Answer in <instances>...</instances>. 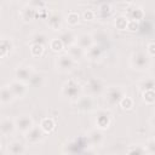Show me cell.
<instances>
[{
  "instance_id": "83f0119b",
  "label": "cell",
  "mask_w": 155,
  "mask_h": 155,
  "mask_svg": "<svg viewBox=\"0 0 155 155\" xmlns=\"http://www.w3.org/2000/svg\"><path fill=\"white\" fill-rule=\"evenodd\" d=\"M44 82H45V76H44V74L34 71L28 84H30V85L34 86V87H41V86L44 85Z\"/></svg>"
},
{
  "instance_id": "f6af8a7d",
  "label": "cell",
  "mask_w": 155,
  "mask_h": 155,
  "mask_svg": "<svg viewBox=\"0 0 155 155\" xmlns=\"http://www.w3.org/2000/svg\"><path fill=\"white\" fill-rule=\"evenodd\" d=\"M0 149H1V140H0Z\"/></svg>"
},
{
  "instance_id": "8992f818",
  "label": "cell",
  "mask_w": 155,
  "mask_h": 155,
  "mask_svg": "<svg viewBox=\"0 0 155 155\" xmlns=\"http://www.w3.org/2000/svg\"><path fill=\"white\" fill-rule=\"evenodd\" d=\"M75 103H76L78 110H79V111H84V113H86V111H92V110H94L96 107H97L96 98L92 97V96H88V94H85V96L81 94V96L75 101Z\"/></svg>"
},
{
  "instance_id": "ab89813d",
  "label": "cell",
  "mask_w": 155,
  "mask_h": 155,
  "mask_svg": "<svg viewBox=\"0 0 155 155\" xmlns=\"http://www.w3.org/2000/svg\"><path fill=\"white\" fill-rule=\"evenodd\" d=\"M50 16L48 13V10L46 7L44 8H38L36 10V13H35V18H40V19H47Z\"/></svg>"
},
{
  "instance_id": "3957f363",
  "label": "cell",
  "mask_w": 155,
  "mask_h": 155,
  "mask_svg": "<svg viewBox=\"0 0 155 155\" xmlns=\"http://www.w3.org/2000/svg\"><path fill=\"white\" fill-rule=\"evenodd\" d=\"M62 94L70 101H76L82 94V87L76 80L69 79L62 86Z\"/></svg>"
},
{
  "instance_id": "74e56055",
  "label": "cell",
  "mask_w": 155,
  "mask_h": 155,
  "mask_svg": "<svg viewBox=\"0 0 155 155\" xmlns=\"http://www.w3.org/2000/svg\"><path fill=\"white\" fill-rule=\"evenodd\" d=\"M28 5H30L31 7H34L35 10L38 8H44L47 5L46 0H28Z\"/></svg>"
},
{
  "instance_id": "f1b7e54d",
  "label": "cell",
  "mask_w": 155,
  "mask_h": 155,
  "mask_svg": "<svg viewBox=\"0 0 155 155\" xmlns=\"http://www.w3.org/2000/svg\"><path fill=\"white\" fill-rule=\"evenodd\" d=\"M142 99L145 104L148 105H153L155 103V92L154 90H147L142 92Z\"/></svg>"
},
{
  "instance_id": "d6986e66",
  "label": "cell",
  "mask_w": 155,
  "mask_h": 155,
  "mask_svg": "<svg viewBox=\"0 0 155 155\" xmlns=\"http://www.w3.org/2000/svg\"><path fill=\"white\" fill-rule=\"evenodd\" d=\"M35 13H36V10L34 7H31L30 5H25L23 6V8L21 10V18L23 22L25 23H30L35 19Z\"/></svg>"
},
{
  "instance_id": "9c48e42d",
  "label": "cell",
  "mask_w": 155,
  "mask_h": 155,
  "mask_svg": "<svg viewBox=\"0 0 155 155\" xmlns=\"http://www.w3.org/2000/svg\"><path fill=\"white\" fill-rule=\"evenodd\" d=\"M16 130H18L22 133H25L34 126V120L29 114H21L15 119Z\"/></svg>"
},
{
  "instance_id": "52a82bcc",
  "label": "cell",
  "mask_w": 155,
  "mask_h": 155,
  "mask_svg": "<svg viewBox=\"0 0 155 155\" xmlns=\"http://www.w3.org/2000/svg\"><path fill=\"white\" fill-rule=\"evenodd\" d=\"M111 125V113L105 109H99L96 113V127L104 131Z\"/></svg>"
},
{
  "instance_id": "7bdbcfd3",
  "label": "cell",
  "mask_w": 155,
  "mask_h": 155,
  "mask_svg": "<svg viewBox=\"0 0 155 155\" xmlns=\"http://www.w3.org/2000/svg\"><path fill=\"white\" fill-rule=\"evenodd\" d=\"M124 1H125L126 4H132V2H133V0H124Z\"/></svg>"
},
{
  "instance_id": "2e32d148",
  "label": "cell",
  "mask_w": 155,
  "mask_h": 155,
  "mask_svg": "<svg viewBox=\"0 0 155 155\" xmlns=\"http://www.w3.org/2000/svg\"><path fill=\"white\" fill-rule=\"evenodd\" d=\"M75 44H76L78 46H80L82 50L86 51L91 45L94 44V41H93V38H92V34L82 33V34H80L79 36H76V41H75Z\"/></svg>"
},
{
  "instance_id": "4fadbf2b",
  "label": "cell",
  "mask_w": 155,
  "mask_h": 155,
  "mask_svg": "<svg viewBox=\"0 0 155 155\" xmlns=\"http://www.w3.org/2000/svg\"><path fill=\"white\" fill-rule=\"evenodd\" d=\"M103 53H104V50L101 45L98 44H93L91 45L86 51H85V56L88 61L91 62H97L99 61L102 57H103Z\"/></svg>"
},
{
  "instance_id": "7a4b0ae2",
  "label": "cell",
  "mask_w": 155,
  "mask_h": 155,
  "mask_svg": "<svg viewBox=\"0 0 155 155\" xmlns=\"http://www.w3.org/2000/svg\"><path fill=\"white\" fill-rule=\"evenodd\" d=\"M130 65L138 71H144L150 68V57L144 52H133L130 58Z\"/></svg>"
},
{
  "instance_id": "836d02e7",
  "label": "cell",
  "mask_w": 155,
  "mask_h": 155,
  "mask_svg": "<svg viewBox=\"0 0 155 155\" xmlns=\"http://www.w3.org/2000/svg\"><path fill=\"white\" fill-rule=\"evenodd\" d=\"M92 38H93L94 44H98V45H101V46H102L103 42L108 41V35H107V33H105V31H102V30L96 31V33L92 35Z\"/></svg>"
},
{
  "instance_id": "7c38bea8",
  "label": "cell",
  "mask_w": 155,
  "mask_h": 155,
  "mask_svg": "<svg viewBox=\"0 0 155 155\" xmlns=\"http://www.w3.org/2000/svg\"><path fill=\"white\" fill-rule=\"evenodd\" d=\"M12 94L15 98H23L25 94H27V91H28V87H27V84L25 82H22L19 80H13L10 82L8 85Z\"/></svg>"
},
{
  "instance_id": "30bf717a",
  "label": "cell",
  "mask_w": 155,
  "mask_h": 155,
  "mask_svg": "<svg viewBox=\"0 0 155 155\" xmlns=\"http://www.w3.org/2000/svg\"><path fill=\"white\" fill-rule=\"evenodd\" d=\"M87 139H88V143L91 147H101L104 142V134H103V131L99 130L98 127H94L92 130H90L86 134Z\"/></svg>"
},
{
  "instance_id": "4dcf8cb0",
  "label": "cell",
  "mask_w": 155,
  "mask_h": 155,
  "mask_svg": "<svg viewBox=\"0 0 155 155\" xmlns=\"http://www.w3.org/2000/svg\"><path fill=\"white\" fill-rule=\"evenodd\" d=\"M65 22L68 23V25L74 27L80 22V15L78 12H75V11H70L65 17Z\"/></svg>"
},
{
  "instance_id": "b9f144b4",
  "label": "cell",
  "mask_w": 155,
  "mask_h": 155,
  "mask_svg": "<svg viewBox=\"0 0 155 155\" xmlns=\"http://www.w3.org/2000/svg\"><path fill=\"white\" fill-rule=\"evenodd\" d=\"M145 51H147V54H148L150 58H153V57L155 56V42H154V41H149V42L147 44Z\"/></svg>"
},
{
  "instance_id": "ba28073f",
  "label": "cell",
  "mask_w": 155,
  "mask_h": 155,
  "mask_svg": "<svg viewBox=\"0 0 155 155\" xmlns=\"http://www.w3.org/2000/svg\"><path fill=\"white\" fill-rule=\"evenodd\" d=\"M24 138L27 140V143L29 144H38V143H41L44 139H45V132L41 130L40 126H33L29 131H27L24 133Z\"/></svg>"
},
{
  "instance_id": "d6a6232c",
  "label": "cell",
  "mask_w": 155,
  "mask_h": 155,
  "mask_svg": "<svg viewBox=\"0 0 155 155\" xmlns=\"http://www.w3.org/2000/svg\"><path fill=\"white\" fill-rule=\"evenodd\" d=\"M30 54L33 57H41L44 54V51H45V46L44 45H40V44H30Z\"/></svg>"
},
{
  "instance_id": "603a6c76",
  "label": "cell",
  "mask_w": 155,
  "mask_h": 155,
  "mask_svg": "<svg viewBox=\"0 0 155 155\" xmlns=\"http://www.w3.org/2000/svg\"><path fill=\"white\" fill-rule=\"evenodd\" d=\"M7 153L12 155H21L25 153V147L19 142V140H13L8 144L7 147Z\"/></svg>"
},
{
  "instance_id": "4316f807",
  "label": "cell",
  "mask_w": 155,
  "mask_h": 155,
  "mask_svg": "<svg viewBox=\"0 0 155 155\" xmlns=\"http://www.w3.org/2000/svg\"><path fill=\"white\" fill-rule=\"evenodd\" d=\"M154 87H155V80L151 76L145 78V79H143L138 82V88H139L140 92L147 91V90H154Z\"/></svg>"
},
{
  "instance_id": "1f68e13d",
  "label": "cell",
  "mask_w": 155,
  "mask_h": 155,
  "mask_svg": "<svg viewBox=\"0 0 155 155\" xmlns=\"http://www.w3.org/2000/svg\"><path fill=\"white\" fill-rule=\"evenodd\" d=\"M128 18L126 16H117L114 19V27L117 30H126V25H127Z\"/></svg>"
},
{
  "instance_id": "5b68a950",
  "label": "cell",
  "mask_w": 155,
  "mask_h": 155,
  "mask_svg": "<svg viewBox=\"0 0 155 155\" xmlns=\"http://www.w3.org/2000/svg\"><path fill=\"white\" fill-rule=\"evenodd\" d=\"M75 64H76V61H74L68 53L58 56L54 61V65H56L57 70L61 73H68V71L73 70Z\"/></svg>"
},
{
  "instance_id": "7402d4cb",
  "label": "cell",
  "mask_w": 155,
  "mask_h": 155,
  "mask_svg": "<svg viewBox=\"0 0 155 155\" xmlns=\"http://www.w3.org/2000/svg\"><path fill=\"white\" fill-rule=\"evenodd\" d=\"M67 50H68L67 53H68L74 61H78V59H80V58H82V57L85 56V50H82V48H81L80 46H78L76 44H73V45L68 46Z\"/></svg>"
},
{
  "instance_id": "f546056e",
  "label": "cell",
  "mask_w": 155,
  "mask_h": 155,
  "mask_svg": "<svg viewBox=\"0 0 155 155\" xmlns=\"http://www.w3.org/2000/svg\"><path fill=\"white\" fill-rule=\"evenodd\" d=\"M119 105L121 107L122 110H131V109L134 107V102H133V99H132L131 97H128V96L125 94V96L121 98V101L119 102Z\"/></svg>"
},
{
  "instance_id": "cb8c5ba5",
  "label": "cell",
  "mask_w": 155,
  "mask_h": 155,
  "mask_svg": "<svg viewBox=\"0 0 155 155\" xmlns=\"http://www.w3.org/2000/svg\"><path fill=\"white\" fill-rule=\"evenodd\" d=\"M39 126L45 132V134H47V133H51V132L54 131V128H56V121L52 117H44L40 121V125Z\"/></svg>"
},
{
  "instance_id": "d4e9b609",
  "label": "cell",
  "mask_w": 155,
  "mask_h": 155,
  "mask_svg": "<svg viewBox=\"0 0 155 155\" xmlns=\"http://www.w3.org/2000/svg\"><path fill=\"white\" fill-rule=\"evenodd\" d=\"M128 19H133V21H137V22H140L144 19L145 17V12L142 7H133L132 10H130L128 12V16H126Z\"/></svg>"
},
{
  "instance_id": "8fae6325",
  "label": "cell",
  "mask_w": 155,
  "mask_h": 155,
  "mask_svg": "<svg viewBox=\"0 0 155 155\" xmlns=\"http://www.w3.org/2000/svg\"><path fill=\"white\" fill-rule=\"evenodd\" d=\"M34 70L30 65H18L16 69H15V76H16V80H19L22 82H25L28 84L31 75H33Z\"/></svg>"
},
{
  "instance_id": "d590c367",
  "label": "cell",
  "mask_w": 155,
  "mask_h": 155,
  "mask_svg": "<svg viewBox=\"0 0 155 155\" xmlns=\"http://www.w3.org/2000/svg\"><path fill=\"white\" fill-rule=\"evenodd\" d=\"M127 154L142 155V154H147V153H145L144 145H142V144H132V145H130V148L127 149Z\"/></svg>"
},
{
  "instance_id": "ffe728a7",
  "label": "cell",
  "mask_w": 155,
  "mask_h": 155,
  "mask_svg": "<svg viewBox=\"0 0 155 155\" xmlns=\"http://www.w3.org/2000/svg\"><path fill=\"white\" fill-rule=\"evenodd\" d=\"M113 15V7L108 2H102L97 8V16L101 19H108Z\"/></svg>"
},
{
  "instance_id": "f35d334b",
  "label": "cell",
  "mask_w": 155,
  "mask_h": 155,
  "mask_svg": "<svg viewBox=\"0 0 155 155\" xmlns=\"http://www.w3.org/2000/svg\"><path fill=\"white\" fill-rule=\"evenodd\" d=\"M126 30H128V31H131V33L138 31V30H139V22L133 21V19H128L127 25H126Z\"/></svg>"
},
{
  "instance_id": "484cf974",
  "label": "cell",
  "mask_w": 155,
  "mask_h": 155,
  "mask_svg": "<svg viewBox=\"0 0 155 155\" xmlns=\"http://www.w3.org/2000/svg\"><path fill=\"white\" fill-rule=\"evenodd\" d=\"M29 42L30 44H40V45H46V44H48V39H47V35L45 34V33H42V31H36V33H34L31 36H30V39H29Z\"/></svg>"
},
{
  "instance_id": "5bb4252c",
  "label": "cell",
  "mask_w": 155,
  "mask_h": 155,
  "mask_svg": "<svg viewBox=\"0 0 155 155\" xmlns=\"http://www.w3.org/2000/svg\"><path fill=\"white\" fill-rule=\"evenodd\" d=\"M47 24L48 28L53 31H58L62 29V24H63V16L61 12H52L50 13L48 18H47Z\"/></svg>"
},
{
  "instance_id": "e0dca14e",
  "label": "cell",
  "mask_w": 155,
  "mask_h": 155,
  "mask_svg": "<svg viewBox=\"0 0 155 155\" xmlns=\"http://www.w3.org/2000/svg\"><path fill=\"white\" fill-rule=\"evenodd\" d=\"M58 39L62 41V44L64 45V47H68V46L75 44V41H76V36L73 33V30H70V29H67V30L61 31Z\"/></svg>"
},
{
  "instance_id": "277c9868",
  "label": "cell",
  "mask_w": 155,
  "mask_h": 155,
  "mask_svg": "<svg viewBox=\"0 0 155 155\" xmlns=\"http://www.w3.org/2000/svg\"><path fill=\"white\" fill-rule=\"evenodd\" d=\"M85 90H86V92H87L88 96H92V97L96 98V97L103 94L105 87H104V82H103L101 79H98V78H92V79H90V80L86 82Z\"/></svg>"
},
{
  "instance_id": "e575fe53",
  "label": "cell",
  "mask_w": 155,
  "mask_h": 155,
  "mask_svg": "<svg viewBox=\"0 0 155 155\" xmlns=\"http://www.w3.org/2000/svg\"><path fill=\"white\" fill-rule=\"evenodd\" d=\"M48 46L53 51V52H61L63 48H64V45L62 44V41L58 39V38H54L52 40L48 41Z\"/></svg>"
},
{
  "instance_id": "ac0fdd59",
  "label": "cell",
  "mask_w": 155,
  "mask_h": 155,
  "mask_svg": "<svg viewBox=\"0 0 155 155\" xmlns=\"http://www.w3.org/2000/svg\"><path fill=\"white\" fill-rule=\"evenodd\" d=\"M13 99H15V97H13L8 85L1 86L0 87V104L1 105H7V104L12 103Z\"/></svg>"
},
{
  "instance_id": "6da1fadb",
  "label": "cell",
  "mask_w": 155,
  "mask_h": 155,
  "mask_svg": "<svg viewBox=\"0 0 155 155\" xmlns=\"http://www.w3.org/2000/svg\"><path fill=\"white\" fill-rule=\"evenodd\" d=\"M125 88L122 86H109L104 90V101L109 107L119 105V102L125 96Z\"/></svg>"
},
{
  "instance_id": "44dd1931",
  "label": "cell",
  "mask_w": 155,
  "mask_h": 155,
  "mask_svg": "<svg viewBox=\"0 0 155 155\" xmlns=\"http://www.w3.org/2000/svg\"><path fill=\"white\" fill-rule=\"evenodd\" d=\"M12 48H13V42L11 39H1L0 40V58L8 56Z\"/></svg>"
},
{
  "instance_id": "bcb514c9",
  "label": "cell",
  "mask_w": 155,
  "mask_h": 155,
  "mask_svg": "<svg viewBox=\"0 0 155 155\" xmlns=\"http://www.w3.org/2000/svg\"><path fill=\"white\" fill-rule=\"evenodd\" d=\"M6 1H15V0H6Z\"/></svg>"
},
{
  "instance_id": "9a60e30c",
  "label": "cell",
  "mask_w": 155,
  "mask_h": 155,
  "mask_svg": "<svg viewBox=\"0 0 155 155\" xmlns=\"http://www.w3.org/2000/svg\"><path fill=\"white\" fill-rule=\"evenodd\" d=\"M16 131V124L15 120L10 117H5L0 120V134L2 136H11Z\"/></svg>"
},
{
  "instance_id": "60d3db41",
  "label": "cell",
  "mask_w": 155,
  "mask_h": 155,
  "mask_svg": "<svg viewBox=\"0 0 155 155\" xmlns=\"http://www.w3.org/2000/svg\"><path fill=\"white\" fill-rule=\"evenodd\" d=\"M96 18V12L93 10H85L82 13V19L86 22H91Z\"/></svg>"
},
{
  "instance_id": "8d00e7d4",
  "label": "cell",
  "mask_w": 155,
  "mask_h": 155,
  "mask_svg": "<svg viewBox=\"0 0 155 155\" xmlns=\"http://www.w3.org/2000/svg\"><path fill=\"white\" fill-rule=\"evenodd\" d=\"M144 148H145V153L147 154H149V155L155 154V139H154V137H151V138H149L147 140Z\"/></svg>"
},
{
  "instance_id": "ee69618b",
  "label": "cell",
  "mask_w": 155,
  "mask_h": 155,
  "mask_svg": "<svg viewBox=\"0 0 155 155\" xmlns=\"http://www.w3.org/2000/svg\"><path fill=\"white\" fill-rule=\"evenodd\" d=\"M0 18H1V8H0Z\"/></svg>"
}]
</instances>
